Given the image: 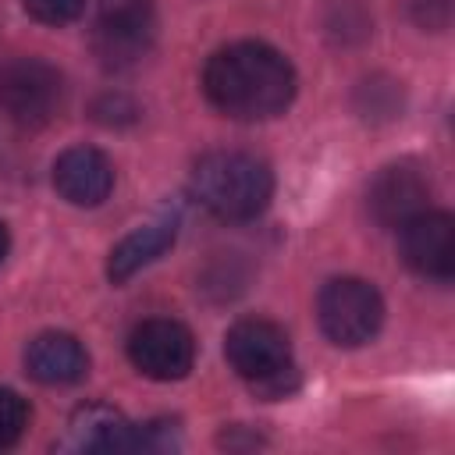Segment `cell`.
Listing matches in <instances>:
<instances>
[{"label":"cell","instance_id":"cell-1","mask_svg":"<svg viewBox=\"0 0 455 455\" xmlns=\"http://www.w3.org/2000/svg\"><path fill=\"white\" fill-rule=\"evenodd\" d=\"M206 100L238 121H263L281 114L295 96V71L288 57L267 43H231L206 60Z\"/></svg>","mask_w":455,"mask_h":455},{"label":"cell","instance_id":"cell-2","mask_svg":"<svg viewBox=\"0 0 455 455\" xmlns=\"http://www.w3.org/2000/svg\"><path fill=\"white\" fill-rule=\"evenodd\" d=\"M188 188H192V199L213 217L249 220L263 213V206L270 203L274 178L263 160L249 153H235V149H217V153H206L192 167Z\"/></svg>","mask_w":455,"mask_h":455},{"label":"cell","instance_id":"cell-3","mask_svg":"<svg viewBox=\"0 0 455 455\" xmlns=\"http://www.w3.org/2000/svg\"><path fill=\"white\" fill-rule=\"evenodd\" d=\"M224 355L231 370L267 398H277L295 384L288 334L270 320H238L224 338Z\"/></svg>","mask_w":455,"mask_h":455},{"label":"cell","instance_id":"cell-4","mask_svg":"<svg viewBox=\"0 0 455 455\" xmlns=\"http://www.w3.org/2000/svg\"><path fill=\"white\" fill-rule=\"evenodd\" d=\"M316 316H320L323 334L334 345L355 348V345H366L380 331L384 302L370 281L334 277L323 284V291L316 299Z\"/></svg>","mask_w":455,"mask_h":455},{"label":"cell","instance_id":"cell-5","mask_svg":"<svg viewBox=\"0 0 455 455\" xmlns=\"http://www.w3.org/2000/svg\"><path fill=\"white\" fill-rule=\"evenodd\" d=\"M0 107L11 121L39 128L53 121L64 107V78L53 64L21 57L0 68Z\"/></svg>","mask_w":455,"mask_h":455},{"label":"cell","instance_id":"cell-6","mask_svg":"<svg viewBox=\"0 0 455 455\" xmlns=\"http://www.w3.org/2000/svg\"><path fill=\"white\" fill-rule=\"evenodd\" d=\"M156 39L153 0H103L92 28L96 57L107 68H132L149 53Z\"/></svg>","mask_w":455,"mask_h":455},{"label":"cell","instance_id":"cell-7","mask_svg":"<svg viewBox=\"0 0 455 455\" xmlns=\"http://www.w3.org/2000/svg\"><path fill=\"white\" fill-rule=\"evenodd\" d=\"M128 359L153 380H181L192 370L196 341L178 320H146L128 334Z\"/></svg>","mask_w":455,"mask_h":455},{"label":"cell","instance_id":"cell-8","mask_svg":"<svg viewBox=\"0 0 455 455\" xmlns=\"http://www.w3.org/2000/svg\"><path fill=\"white\" fill-rule=\"evenodd\" d=\"M402 259L434 281H448L455 274V220L441 210H423L402 228Z\"/></svg>","mask_w":455,"mask_h":455},{"label":"cell","instance_id":"cell-9","mask_svg":"<svg viewBox=\"0 0 455 455\" xmlns=\"http://www.w3.org/2000/svg\"><path fill=\"white\" fill-rule=\"evenodd\" d=\"M427 199H430V181L423 178V171L416 164L380 167L366 192L370 213L384 228H402L405 220H412L416 213L427 210Z\"/></svg>","mask_w":455,"mask_h":455},{"label":"cell","instance_id":"cell-10","mask_svg":"<svg viewBox=\"0 0 455 455\" xmlns=\"http://www.w3.org/2000/svg\"><path fill=\"white\" fill-rule=\"evenodd\" d=\"M64 451H142L139 423H128L110 405H82L71 412L64 437Z\"/></svg>","mask_w":455,"mask_h":455},{"label":"cell","instance_id":"cell-11","mask_svg":"<svg viewBox=\"0 0 455 455\" xmlns=\"http://www.w3.org/2000/svg\"><path fill=\"white\" fill-rule=\"evenodd\" d=\"M53 185L75 206H100L114 188V167L100 149L71 146L53 164Z\"/></svg>","mask_w":455,"mask_h":455},{"label":"cell","instance_id":"cell-12","mask_svg":"<svg viewBox=\"0 0 455 455\" xmlns=\"http://www.w3.org/2000/svg\"><path fill=\"white\" fill-rule=\"evenodd\" d=\"M174 235H178V213H160L153 220H146L142 228H135L132 235H124L114 252H110V263H107V274L110 281H128L132 274H139L142 267H149L156 256H164L171 245H174Z\"/></svg>","mask_w":455,"mask_h":455},{"label":"cell","instance_id":"cell-13","mask_svg":"<svg viewBox=\"0 0 455 455\" xmlns=\"http://www.w3.org/2000/svg\"><path fill=\"white\" fill-rule=\"evenodd\" d=\"M25 366L39 384H75L85 377L89 355L78 345V338L60 334V331H46V334L28 341Z\"/></svg>","mask_w":455,"mask_h":455},{"label":"cell","instance_id":"cell-14","mask_svg":"<svg viewBox=\"0 0 455 455\" xmlns=\"http://www.w3.org/2000/svg\"><path fill=\"white\" fill-rule=\"evenodd\" d=\"M28 427V405L14 391L0 387V448H11Z\"/></svg>","mask_w":455,"mask_h":455},{"label":"cell","instance_id":"cell-15","mask_svg":"<svg viewBox=\"0 0 455 455\" xmlns=\"http://www.w3.org/2000/svg\"><path fill=\"white\" fill-rule=\"evenodd\" d=\"M21 4L43 25H68L85 11V0H21Z\"/></svg>","mask_w":455,"mask_h":455},{"label":"cell","instance_id":"cell-16","mask_svg":"<svg viewBox=\"0 0 455 455\" xmlns=\"http://www.w3.org/2000/svg\"><path fill=\"white\" fill-rule=\"evenodd\" d=\"M409 14L419 28L441 32L451 21V0H409Z\"/></svg>","mask_w":455,"mask_h":455},{"label":"cell","instance_id":"cell-17","mask_svg":"<svg viewBox=\"0 0 455 455\" xmlns=\"http://www.w3.org/2000/svg\"><path fill=\"white\" fill-rule=\"evenodd\" d=\"M7 245H11V238H7V228H4V220H0V259L7 256Z\"/></svg>","mask_w":455,"mask_h":455}]
</instances>
